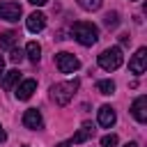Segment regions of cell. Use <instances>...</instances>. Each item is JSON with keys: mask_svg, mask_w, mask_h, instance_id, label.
Instances as JSON below:
<instances>
[{"mask_svg": "<svg viewBox=\"0 0 147 147\" xmlns=\"http://www.w3.org/2000/svg\"><path fill=\"white\" fill-rule=\"evenodd\" d=\"M71 32H74V39H76L78 44H83V46H92V44H96V39H99L96 25H94V23H87V21L74 23Z\"/></svg>", "mask_w": 147, "mask_h": 147, "instance_id": "6da1fadb", "label": "cell"}, {"mask_svg": "<svg viewBox=\"0 0 147 147\" xmlns=\"http://www.w3.org/2000/svg\"><path fill=\"white\" fill-rule=\"evenodd\" d=\"M78 90V80H67V83H55L51 87V99L57 106H67L74 99V92Z\"/></svg>", "mask_w": 147, "mask_h": 147, "instance_id": "7a4b0ae2", "label": "cell"}, {"mask_svg": "<svg viewBox=\"0 0 147 147\" xmlns=\"http://www.w3.org/2000/svg\"><path fill=\"white\" fill-rule=\"evenodd\" d=\"M122 51H119V46H113V48H106L101 55H99V67L101 69H106V71H115V69H119L122 67Z\"/></svg>", "mask_w": 147, "mask_h": 147, "instance_id": "3957f363", "label": "cell"}, {"mask_svg": "<svg viewBox=\"0 0 147 147\" xmlns=\"http://www.w3.org/2000/svg\"><path fill=\"white\" fill-rule=\"evenodd\" d=\"M55 64H57V69H60L62 74H74V71L80 67L78 57H74L71 53H57V55H55Z\"/></svg>", "mask_w": 147, "mask_h": 147, "instance_id": "277c9868", "label": "cell"}, {"mask_svg": "<svg viewBox=\"0 0 147 147\" xmlns=\"http://www.w3.org/2000/svg\"><path fill=\"white\" fill-rule=\"evenodd\" d=\"M145 67H147V48H138L136 55L129 60V69H131L133 74H142Z\"/></svg>", "mask_w": 147, "mask_h": 147, "instance_id": "5b68a950", "label": "cell"}, {"mask_svg": "<svg viewBox=\"0 0 147 147\" xmlns=\"http://www.w3.org/2000/svg\"><path fill=\"white\" fill-rule=\"evenodd\" d=\"M0 18L5 21H18L21 18V5L18 2H2L0 5Z\"/></svg>", "mask_w": 147, "mask_h": 147, "instance_id": "8992f818", "label": "cell"}, {"mask_svg": "<svg viewBox=\"0 0 147 147\" xmlns=\"http://www.w3.org/2000/svg\"><path fill=\"white\" fill-rule=\"evenodd\" d=\"M41 124H44V119H41V113L37 108H28L23 113V126L25 129H41Z\"/></svg>", "mask_w": 147, "mask_h": 147, "instance_id": "52a82bcc", "label": "cell"}, {"mask_svg": "<svg viewBox=\"0 0 147 147\" xmlns=\"http://www.w3.org/2000/svg\"><path fill=\"white\" fill-rule=\"evenodd\" d=\"M131 115L142 124L147 122V96H138L133 103H131Z\"/></svg>", "mask_w": 147, "mask_h": 147, "instance_id": "ba28073f", "label": "cell"}, {"mask_svg": "<svg viewBox=\"0 0 147 147\" xmlns=\"http://www.w3.org/2000/svg\"><path fill=\"white\" fill-rule=\"evenodd\" d=\"M25 25H28V30H30V32H41V30L46 28V16H44L41 11H32V14L28 16Z\"/></svg>", "mask_w": 147, "mask_h": 147, "instance_id": "9c48e42d", "label": "cell"}, {"mask_svg": "<svg viewBox=\"0 0 147 147\" xmlns=\"http://www.w3.org/2000/svg\"><path fill=\"white\" fill-rule=\"evenodd\" d=\"M34 90H37V80L28 78V80H23V83L16 87V99H21V101H28V99L34 94Z\"/></svg>", "mask_w": 147, "mask_h": 147, "instance_id": "30bf717a", "label": "cell"}, {"mask_svg": "<svg viewBox=\"0 0 147 147\" xmlns=\"http://www.w3.org/2000/svg\"><path fill=\"white\" fill-rule=\"evenodd\" d=\"M115 122H117L115 110H113L110 106H101V108H99V124H101V126H106V129H110Z\"/></svg>", "mask_w": 147, "mask_h": 147, "instance_id": "8fae6325", "label": "cell"}, {"mask_svg": "<svg viewBox=\"0 0 147 147\" xmlns=\"http://www.w3.org/2000/svg\"><path fill=\"white\" fill-rule=\"evenodd\" d=\"M92 133H94V126H92L90 122H85V124L80 126V131L74 136V142H76V145H80V142H85V140H87Z\"/></svg>", "mask_w": 147, "mask_h": 147, "instance_id": "7c38bea8", "label": "cell"}, {"mask_svg": "<svg viewBox=\"0 0 147 147\" xmlns=\"http://www.w3.org/2000/svg\"><path fill=\"white\" fill-rule=\"evenodd\" d=\"M25 53H28V60H30V62H39V57H41V46H39L37 41H30V44L25 46Z\"/></svg>", "mask_w": 147, "mask_h": 147, "instance_id": "4fadbf2b", "label": "cell"}, {"mask_svg": "<svg viewBox=\"0 0 147 147\" xmlns=\"http://www.w3.org/2000/svg\"><path fill=\"white\" fill-rule=\"evenodd\" d=\"M16 39H18L16 32H2L0 34V48H14Z\"/></svg>", "mask_w": 147, "mask_h": 147, "instance_id": "5bb4252c", "label": "cell"}, {"mask_svg": "<svg viewBox=\"0 0 147 147\" xmlns=\"http://www.w3.org/2000/svg\"><path fill=\"white\" fill-rule=\"evenodd\" d=\"M18 76H21V74H18L16 69L7 71V74H5V78H2V87H5V90H11V87L16 85V80H18Z\"/></svg>", "mask_w": 147, "mask_h": 147, "instance_id": "9a60e30c", "label": "cell"}, {"mask_svg": "<svg viewBox=\"0 0 147 147\" xmlns=\"http://www.w3.org/2000/svg\"><path fill=\"white\" fill-rule=\"evenodd\" d=\"M96 90H99L101 94H113V92H115V83H113V80H99V83H96Z\"/></svg>", "mask_w": 147, "mask_h": 147, "instance_id": "2e32d148", "label": "cell"}, {"mask_svg": "<svg viewBox=\"0 0 147 147\" xmlns=\"http://www.w3.org/2000/svg\"><path fill=\"white\" fill-rule=\"evenodd\" d=\"M101 2H103V0H78V5H80L83 9H87V11L99 9V7H101Z\"/></svg>", "mask_w": 147, "mask_h": 147, "instance_id": "e0dca14e", "label": "cell"}, {"mask_svg": "<svg viewBox=\"0 0 147 147\" xmlns=\"http://www.w3.org/2000/svg\"><path fill=\"white\" fill-rule=\"evenodd\" d=\"M103 23H106L108 28H117V23H119V18H117V11H110V14H106Z\"/></svg>", "mask_w": 147, "mask_h": 147, "instance_id": "ac0fdd59", "label": "cell"}, {"mask_svg": "<svg viewBox=\"0 0 147 147\" xmlns=\"http://www.w3.org/2000/svg\"><path fill=\"white\" fill-rule=\"evenodd\" d=\"M115 145H117V136L115 133H108V136L101 138V147H115Z\"/></svg>", "mask_w": 147, "mask_h": 147, "instance_id": "d6986e66", "label": "cell"}, {"mask_svg": "<svg viewBox=\"0 0 147 147\" xmlns=\"http://www.w3.org/2000/svg\"><path fill=\"white\" fill-rule=\"evenodd\" d=\"M9 60H11L14 64H18V62L23 60V51H21V48H11V55H9Z\"/></svg>", "mask_w": 147, "mask_h": 147, "instance_id": "ffe728a7", "label": "cell"}, {"mask_svg": "<svg viewBox=\"0 0 147 147\" xmlns=\"http://www.w3.org/2000/svg\"><path fill=\"white\" fill-rule=\"evenodd\" d=\"M28 2H32V5H37V7H41V5H46L48 0H28Z\"/></svg>", "mask_w": 147, "mask_h": 147, "instance_id": "44dd1931", "label": "cell"}, {"mask_svg": "<svg viewBox=\"0 0 147 147\" xmlns=\"http://www.w3.org/2000/svg\"><path fill=\"white\" fill-rule=\"evenodd\" d=\"M2 69H5V60H2V55H0V76H2Z\"/></svg>", "mask_w": 147, "mask_h": 147, "instance_id": "7402d4cb", "label": "cell"}, {"mask_svg": "<svg viewBox=\"0 0 147 147\" xmlns=\"http://www.w3.org/2000/svg\"><path fill=\"white\" fill-rule=\"evenodd\" d=\"M5 138H7V133H5V131H2V126H0V142H2Z\"/></svg>", "mask_w": 147, "mask_h": 147, "instance_id": "603a6c76", "label": "cell"}, {"mask_svg": "<svg viewBox=\"0 0 147 147\" xmlns=\"http://www.w3.org/2000/svg\"><path fill=\"white\" fill-rule=\"evenodd\" d=\"M55 147H71L69 142H60V145H55Z\"/></svg>", "mask_w": 147, "mask_h": 147, "instance_id": "cb8c5ba5", "label": "cell"}, {"mask_svg": "<svg viewBox=\"0 0 147 147\" xmlns=\"http://www.w3.org/2000/svg\"><path fill=\"white\" fill-rule=\"evenodd\" d=\"M124 147H138V145H136V142H126Z\"/></svg>", "mask_w": 147, "mask_h": 147, "instance_id": "d4e9b609", "label": "cell"}]
</instances>
